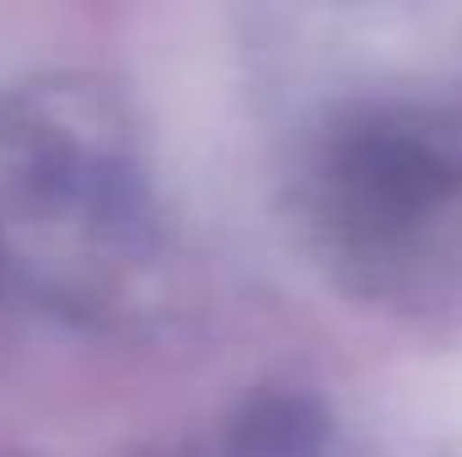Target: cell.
<instances>
[{"label":"cell","instance_id":"obj_1","mask_svg":"<svg viewBox=\"0 0 462 457\" xmlns=\"http://www.w3.org/2000/svg\"><path fill=\"white\" fill-rule=\"evenodd\" d=\"M462 189L457 145L414 114H365L328 151V205L349 237L387 242Z\"/></svg>","mask_w":462,"mask_h":457},{"label":"cell","instance_id":"obj_2","mask_svg":"<svg viewBox=\"0 0 462 457\" xmlns=\"http://www.w3.org/2000/svg\"><path fill=\"white\" fill-rule=\"evenodd\" d=\"M328 415L312 393L263 387L253 393L226 431V457H323Z\"/></svg>","mask_w":462,"mask_h":457}]
</instances>
